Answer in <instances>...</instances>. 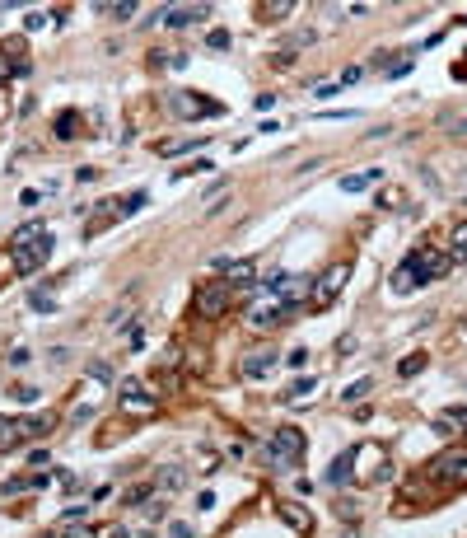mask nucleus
I'll list each match as a JSON object with an SVG mask.
<instances>
[{
	"mask_svg": "<svg viewBox=\"0 0 467 538\" xmlns=\"http://www.w3.org/2000/svg\"><path fill=\"white\" fill-rule=\"evenodd\" d=\"M304 458V430L299 426H276L271 430V445H266V463L276 468V473H286Z\"/></svg>",
	"mask_w": 467,
	"mask_h": 538,
	"instance_id": "nucleus-1",
	"label": "nucleus"
},
{
	"mask_svg": "<svg viewBox=\"0 0 467 538\" xmlns=\"http://www.w3.org/2000/svg\"><path fill=\"white\" fill-rule=\"evenodd\" d=\"M290 319H294V309H286L281 299L266 291L262 299H253V304H248L243 328H248V332H276V328H281V323H290Z\"/></svg>",
	"mask_w": 467,
	"mask_h": 538,
	"instance_id": "nucleus-2",
	"label": "nucleus"
},
{
	"mask_svg": "<svg viewBox=\"0 0 467 538\" xmlns=\"http://www.w3.org/2000/svg\"><path fill=\"white\" fill-rule=\"evenodd\" d=\"M229 299H233L229 281H206V286H197V295H192V314L206 319V323H215V319L229 314Z\"/></svg>",
	"mask_w": 467,
	"mask_h": 538,
	"instance_id": "nucleus-3",
	"label": "nucleus"
},
{
	"mask_svg": "<svg viewBox=\"0 0 467 538\" xmlns=\"http://www.w3.org/2000/svg\"><path fill=\"white\" fill-rule=\"evenodd\" d=\"M266 291L281 299L286 309H299V304H309V291H313V276H294V271H276V276H266Z\"/></svg>",
	"mask_w": 467,
	"mask_h": 538,
	"instance_id": "nucleus-4",
	"label": "nucleus"
},
{
	"mask_svg": "<svg viewBox=\"0 0 467 538\" xmlns=\"http://www.w3.org/2000/svg\"><path fill=\"white\" fill-rule=\"evenodd\" d=\"M430 478H440L444 487H458V491H467V445H458V450H444V454L430 458Z\"/></svg>",
	"mask_w": 467,
	"mask_h": 538,
	"instance_id": "nucleus-5",
	"label": "nucleus"
},
{
	"mask_svg": "<svg viewBox=\"0 0 467 538\" xmlns=\"http://www.w3.org/2000/svg\"><path fill=\"white\" fill-rule=\"evenodd\" d=\"M346 276H351V267H346V262H332L323 276H313V291H309V304H313V309H332V304H337V295H341V286H346Z\"/></svg>",
	"mask_w": 467,
	"mask_h": 538,
	"instance_id": "nucleus-6",
	"label": "nucleus"
},
{
	"mask_svg": "<svg viewBox=\"0 0 467 538\" xmlns=\"http://www.w3.org/2000/svg\"><path fill=\"white\" fill-rule=\"evenodd\" d=\"M117 403H122L127 417H150V412H159V393H155V389H145L140 379H122Z\"/></svg>",
	"mask_w": 467,
	"mask_h": 538,
	"instance_id": "nucleus-7",
	"label": "nucleus"
},
{
	"mask_svg": "<svg viewBox=\"0 0 467 538\" xmlns=\"http://www.w3.org/2000/svg\"><path fill=\"white\" fill-rule=\"evenodd\" d=\"M168 103H173V112H178V117H187V122H197V117H220V112H225L215 99H206V94H192V89H173V94H168Z\"/></svg>",
	"mask_w": 467,
	"mask_h": 538,
	"instance_id": "nucleus-8",
	"label": "nucleus"
},
{
	"mask_svg": "<svg viewBox=\"0 0 467 538\" xmlns=\"http://www.w3.org/2000/svg\"><path fill=\"white\" fill-rule=\"evenodd\" d=\"M402 267L412 271L416 281H440V276H449L453 271V262H449V253H435V248H420V253H412Z\"/></svg>",
	"mask_w": 467,
	"mask_h": 538,
	"instance_id": "nucleus-9",
	"label": "nucleus"
},
{
	"mask_svg": "<svg viewBox=\"0 0 467 538\" xmlns=\"http://www.w3.org/2000/svg\"><path fill=\"white\" fill-rule=\"evenodd\" d=\"M52 258V234H42L38 243H24V248H14V271L19 276H33V271L42 267Z\"/></svg>",
	"mask_w": 467,
	"mask_h": 538,
	"instance_id": "nucleus-10",
	"label": "nucleus"
},
{
	"mask_svg": "<svg viewBox=\"0 0 467 538\" xmlns=\"http://www.w3.org/2000/svg\"><path fill=\"white\" fill-rule=\"evenodd\" d=\"M276 515L286 519L294 534H309V529H313V515L304 511V506H294V501H276Z\"/></svg>",
	"mask_w": 467,
	"mask_h": 538,
	"instance_id": "nucleus-11",
	"label": "nucleus"
},
{
	"mask_svg": "<svg viewBox=\"0 0 467 538\" xmlns=\"http://www.w3.org/2000/svg\"><path fill=\"white\" fill-rule=\"evenodd\" d=\"M271 370H276V351H253V356L243 360V375L248 379H266Z\"/></svg>",
	"mask_w": 467,
	"mask_h": 538,
	"instance_id": "nucleus-12",
	"label": "nucleus"
},
{
	"mask_svg": "<svg viewBox=\"0 0 467 538\" xmlns=\"http://www.w3.org/2000/svg\"><path fill=\"white\" fill-rule=\"evenodd\" d=\"M210 10L206 5H178V10H168V28H192V24H201Z\"/></svg>",
	"mask_w": 467,
	"mask_h": 538,
	"instance_id": "nucleus-13",
	"label": "nucleus"
},
{
	"mask_svg": "<svg viewBox=\"0 0 467 538\" xmlns=\"http://www.w3.org/2000/svg\"><path fill=\"white\" fill-rule=\"evenodd\" d=\"M449 262H453V267H463L467 262V220L449 230Z\"/></svg>",
	"mask_w": 467,
	"mask_h": 538,
	"instance_id": "nucleus-14",
	"label": "nucleus"
},
{
	"mask_svg": "<svg viewBox=\"0 0 467 538\" xmlns=\"http://www.w3.org/2000/svg\"><path fill=\"white\" fill-rule=\"evenodd\" d=\"M42 234H52V230H47L42 220H28V225H19V230L10 234V248H24V243H38Z\"/></svg>",
	"mask_w": 467,
	"mask_h": 538,
	"instance_id": "nucleus-15",
	"label": "nucleus"
},
{
	"mask_svg": "<svg viewBox=\"0 0 467 538\" xmlns=\"http://www.w3.org/2000/svg\"><path fill=\"white\" fill-rule=\"evenodd\" d=\"M52 426H56V417H52V412H38V417H24V421H19L24 440H38V435H47Z\"/></svg>",
	"mask_w": 467,
	"mask_h": 538,
	"instance_id": "nucleus-16",
	"label": "nucleus"
},
{
	"mask_svg": "<svg viewBox=\"0 0 467 538\" xmlns=\"http://www.w3.org/2000/svg\"><path fill=\"white\" fill-rule=\"evenodd\" d=\"M383 178V169H364V173H346L341 178V192H364V188H374Z\"/></svg>",
	"mask_w": 467,
	"mask_h": 538,
	"instance_id": "nucleus-17",
	"label": "nucleus"
},
{
	"mask_svg": "<svg viewBox=\"0 0 467 538\" xmlns=\"http://www.w3.org/2000/svg\"><path fill=\"white\" fill-rule=\"evenodd\" d=\"M313 389H318V384H313V375H309V379H294L286 393H281V403H309V398H313Z\"/></svg>",
	"mask_w": 467,
	"mask_h": 538,
	"instance_id": "nucleus-18",
	"label": "nucleus"
},
{
	"mask_svg": "<svg viewBox=\"0 0 467 538\" xmlns=\"http://www.w3.org/2000/svg\"><path fill=\"white\" fill-rule=\"evenodd\" d=\"M19 445H24L19 421H5V417H0V450H19Z\"/></svg>",
	"mask_w": 467,
	"mask_h": 538,
	"instance_id": "nucleus-19",
	"label": "nucleus"
},
{
	"mask_svg": "<svg viewBox=\"0 0 467 538\" xmlns=\"http://www.w3.org/2000/svg\"><path fill=\"white\" fill-rule=\"evenodd\" d=\"M56 136H61V140H75L79 136V112H61V117H56Z\"/></svg>",
	"mask_w": 467,
	"mask_h": 538,
	"instance_id": "nucleus-20",
	"label": "nucleus"
},
{
	"mask_svg": "<svg viewBox=\"0 0 467 538\" xmlns=\"http://www.w3.org/2000/svg\"><path fill=\"white\" fill-rule=\"evenodd\" d=\"M225 281H229V291L233 286H248V281H253V262H229V276H225Z\"/></svg>",
	"mask_w": 467,
	"mask_h": 538,
	"instance_id": "nucleus-21",
	"label": "nucleus"
},
{
	"mask_svg": "<svg viewBox=\"0 0 467 538\" xmlns=\"http://www.w3.org/2000/svg\"><path fill=\"white\" fill-rule=\"evenodd\" d=\"M369 389H374L369 379H355V384H346V389H341V403H360V398H369Z\"/></svg>",
	"mask_w": 467,
	"mask_h": 538,
	"instance_id": "nucleus-22",
	"label": "nucleus"
},
{
	"mask_svg": "<svg viewBox=\"0 0 467 538\" xmlns=\"http://www.w3.org/2000/svg\"><path fill=\"white\" fill-rule=\"evenodd\" d=\"M346 478H351V454H341L337 463L327 468V482H332V487H341V482H346Z\"/></svg>",
	"mask_w": 467,
	"mask_h": 538,
	"instance_id": "nucleus-23",
	"label": "nucleus"
},
{
	"mask_svg": "<svg viewBox=\"0 0 467 538\" xmlns=\"http://www.w3.org/2000/svg\"><path fill=\"white\" fill-rule=\"evenodd\" d=\"M416 370H425V351H416V356H407V360L397 365V375H402V379H412Z\"/></svg>",
	"mask_w": 467,
	"mask_h": 538,
	"instance_id": "nucleus-24",
	"label": "nucleus"
},
{
	"mask_svg": "<svg viewBox=\"0 0 467 538\" xmlns=\"http://www.w3.org/2000/svg\"><path fill=\"white\" fill-rule=\"evenodd\" d=\"M182 365H187V375H201V370H206V351H201V347L187 351V360H182Z\"/></svg>",
	"mask_w": 467,
	"mask_h": 538,
	"instance_id": "nucleus-25",
	"label": "nucleus"
},
{
	"mask_svg": "<svg viewBox=\"0 0 467 538\" xmlns=\"http://www.w3.org/2000/svg\"><path fill=\"white\" fill-rule=\"evenodd\" d=\"M28 304H33L38 314H56V299H52V295H42V291H33V295H28Z\"/></svg>",
	"mask_w": 467,
	"mask_h": 538,
	"instance_id": "nucleus-26",
	"label": "nucleus"
},
{
	"mask_svg": "<svg viewBox=\"0 0 467 538\" xmlns=\"http://www.w3.org/2000/svg\"><path fill=\"white\" fill-rule=\"evenodd\" d=\"M290 10H294L290 0H276V5H262V19H286Z\"/></svg>",
	"mask_w": 467,
	"mask_h": 538,
	"instance_id": "nucleus-27",
	"label": "nucleus"
},
{
	"mask_svg": "<svg viewBox=\"0 0 467 538\" xmlns=\"http://www.w3.org/2000/svg\"><path fill=\"white\" fill-rule=\"evenodd\" d=\"M440 421H449V426H467V407H449Z\"/></svg>",
	"mask_w": 467,
	"mask_h": 538,
	"instance_id": "nucleus-28",
	"label": "nucleus"
},
{
	"mask_svg": "<svg viewBox=\"0 0 467 538\" xmlns=\"http://www.w3.org/2000/svg\"><path fill=\"white\" fill-rule=\"evenodd\" d=\"M210 47H215V52H225V47H229V33H225V28H210V38H206Z\"/></svg>",
	"mask_w": 467,
	"mask_h": 538,
	"instance_id": "nucleus-29",
	"label": "nucleus"
},
{
	"mask_svg": "<svg viewBox=\"0 0 467 538\" xmlns=\"http://www.w3.org/2000/svg\"><path fill=\"white\" fill-rule=\"evenodd\" d=\"M182 150H192V140H164L159 145V155H182Z\"/></svg>",
	"mask_w": 467,
	"mask_h": 538,
	"instance_id": "nucleus-30",
	"label": "nucleus"
},
{
	"mask_svg": "<svg viewBox=\"0 0 467 538\" xmlns=\"http://www.w3.org/2000/svg\"><path fill=\"white\" fill-rule=\"evenodd\" d=\"M150 501V487H131L127 491V506H145Z\"/></svg>",
	"mask_w": 467,
	"mask_h": 538,
	"instance_id": "nucleus-31",
	"label": "nucleus"
},
{
	"mask_svg": "<svg viewBox=\"0 0 467 538\" xmlns=\"http://www.w3.org/2000/svg\"><path fill=\"white\" fill-rule=\"evenodd\" d=\"M38 201H42V192H38V188H24V192H19V206H28V211H33Z\"/></svg>",
	"mask_w": 467,
	"mask_h": 538,
	"instance_id": "nucleus-32",
	"label": "nucleus"
},
{
	"mask_svg": "<svg viewBox=\"0 0 467 538\" xmlns=\"http://www.w3.org/2000/svg\"><path fill=\"white\" fill-rule=\"evenodd\" d=\"M182 482V468H164L159 473V487H178Z\"/></svg>",
	"mask_w": 467,
	"mask_h": 538,
	"instance_id": "nucleus-33",
	"label": "nucleus"
},
{
	"mask_svg": "<svg viewBox=\"0 0 467 538\" xmlns=\"http://www.w3.org/2000/svg\"><path fill=\"white\" fill-rule=\"evenodd\" d=\"M89 379H103V384H108V379H112V370H108L103 360H89Z\"/></svg>",
	"mask_w": 467,
	"mask_h": 538,
	"instance_id": "nucleus-34",
	"label": "nucleus"
},
{
	"mask_svg": "<svg viewBox=\"0 0 467 538\" xmlns=\"http://www.w3.org/2000/svg\"><path fill=\"white\" fill-rule=\"evenodd\" d=\"M108 10H112L117 19H131V14H136V0H122V5H108Z\"/></svg>",
	"mask_w": 467,
	"mask_h": 538,
	"instance_id": "nucleus-35",
	"label": "nucleus"
},
{
	"mask_svg": "<svg viewBox=\"0 0 467 538\" xmlns=\"http://www.w3.org/2000/svg\"><path fill=\"white\" fill-rule=\"evenodd\" d=\"M271 61H276V66H281V71H286V66H294V47H281V52L271 56Z\"/></svg>",
	"mask_w": 467,
	"mask_h": 538,
	"instance_id": "nucleus-36",
	"label": "nucleus"
},
{
	"mask_svg": "<svg viewBox=\"0 0 467 538\" xmlns=\"http://www.w3.org/2000/svg\"><path fill=\"white\" fill-rule=\"evenodd\" d=\"M14 393H19V403H38V389H33V384H19Z\"/></svg>",
	"mask_w": 467,
	"mask_h": 538,
	"instance_id": "nucleus-37",
	"label": "nucleus"
},
{
	"mask_svg": "<svg viewBox=\"0 0 467 538\" xmlns=\"http://www.w3.org/2000/svg\"><path fill=\"white\" fill-rule=\"evenodd\" d=\"M355 80H360V66H346V71H341V89H346V84H355Z\"/></svg>",
	"mask_w": 467,
	"mask_h": 538,
	"instance_id": "nucleus-38",
	"label": "nucleus"
},
{
	"mask_svg": "<svg viewBox=\"0 0 467 538\" xmlns=\"http://www.w3.org/2000/svg\"><path fill=\"white\" fill-rule=\"evenodd\" d=\"M42 24H47V14H28V19H24V28H28V33H38Z\"/></svg>",
	"mask_w": 467,
	"mask_h": 538,
	"instance_id": "nucleus-39",
	"label": "nucleus"
},
{
	"mask_svg": "<svg viewBox=\"0 0 467 538\" xmlns=\"http://www.w3.org/2000/svg\"><path fill=\"white\" fill-rule=\"evenodd\" d=\"M168 538H192V529H187V524H173V529H168Z\"/></svg>",
	"mask_w": 467,
	"mask_h": 538,
	"instance_id": "nucleus-40",
	"label": "nucleus"
},
{
	"mask_svg": "<svg viewBox=\"0 0 467 538\" xmlns=\"http://www.w3.org/2000/svg\"><path fill=\"white\" fill-rule=\"evenodd\" d=\"M10 80V61H5V56H0V84Z\"/></svg>",
	"mask_w": 467,
	"mask_h": 538,
	"instance_id": "nucleus-41",
	"label": "nucleus"
}]
</instances>
